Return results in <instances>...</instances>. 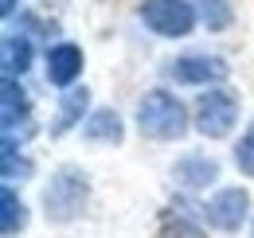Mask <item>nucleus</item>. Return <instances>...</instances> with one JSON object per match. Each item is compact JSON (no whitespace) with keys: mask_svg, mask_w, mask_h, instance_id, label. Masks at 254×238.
I'll return each mask as SVG.
<instances>
[{"mask_svg":"<svg viewBox=\"0 0 254 238\" xmlns=\"http://www.w3.org/2000/svg\"><path fill=\"white\" fill-rule=\"evenodd\" d=\"M32 176V160L28 156H16V141H4V183H24Z\"/></svg>","mask_w":254,"mask_h":238,"instance_id":"obj_16","label":"nucleus"},{"mask_svg":"<svg viewBox=\"0 0 254 238\" xmlns=\"http://www.w3.org/2000/svg\"><path fill=\"white\" fill-rule=\"evenodd\" d=\"M16 125H32L28 121V94L12 74H4V133H12Z\"/></svg>","mask_w":254,"mask_h":238,"instance_id":"obj_11","label":"nucleus"},{"mask_svg":"<svg viewBox=\"0 0 254 238\" xmlns=\"http://www.w3.org/2000/svg\"><path fill=\"white\" fill-rule=\"evenodd\" d=\"M82 137H86L90 145H122L126 129H122L118 110H94V114L86 118V125H82Z\"/></svg>","mask_w":254,"mask_h":238,"instance_id":"obj_9","label":"nucleus"},{"mask_svg":"<svg viewBox=\"0 0 254 238\" xmlns=\"http://www.w3.org/2000/svg\"><path fill=\"white\" fill-rule=\"evenodd\" d=\"M28 66H32V39L28 35H8L4 39V74L20 78V74H28Z\"/></svg>","mask_w":254,"mask_h":238,"instance_id":"obj_13","label":"nucleus"},{"mask_svg":"<svg viewBox=\"0 0 254 238\" xmlns=\"http://www.w3.org/2000/svg\"><path fill=\"white\" fill-rule=\"evenodd\" d=\"M251 238H254V227H251Z\"/></svg>","mask_w":254,"mask_h":238,"instance_id":"obj_19","label":"nucleus"},{"mask_svg":"<svg viewBox=\"0 0 254 238\" xmlns=\"http://www.w3.org/2000/svg\"><path fill=\"white\" fill-rule=\"evenodd\" d=\"M195 12H199V20L211 31L231 28V4L227 0H195Z\"/></svg>","mask_w":254,"mask_h":238,"instance_id":"obj_15","label":"nucleus"},{"mask_svg":"<svg viewBox=\"0 0 254 238\" xmlns=\"http://www.w3.org/2000/svg\"><path fill=\"white\" fill-rule=\"evenodd\" d=\"M235 121H239V98L231 90L215 86V90H207V94H199V102H195V129L207 141L227 137L235 129Z\"/></svg>","mask_w":254,"mask_h":238,"instance_id":"obj_3","label":"nucleus"},{"mask_svg":"<svg viewBox=\"0 0 254 238\" xmlns=\"http://www.w3.org/2000/svg\"><path fill=\"white\" fill-rule=\"evenodd\" d=\"M168 74L184 86H215L231 74V66L215 55H203V51H191V55H180V59L168 66Z\"/></svg>","mask_w":254,"mask_h":238,"instance_id":"obj_6","label":"nucleus"},{"mask_svg":"<svg viewBox=\"0 0 254 238\" xmlns=\"http://www.w3.org/2000/svg\"><path fill=\"white\" fill-rule=\"evenodd\" d=\"M86 199H90V179L82 168H74V164H63L51 183L43 187V211H47V219L51 223H70V219H78L82 207H86Z\"/></svg>","mask_w":254,"mask_h":238,"instance_id":"obj_2","label":"nucleus"},{"mask_svg":"<svg viewBox=\"0 0 254 238\" xmlns=\"http://www.w3.org/2000/svg\"><path fill=\"white\" fill-rule=\"evenodd\" d=\"M0 207H4L0 231H4V238H16L24 227H28V207H24V199L12 191V183H4V191H0Z\"/></svg>","mask_w":254,"mask_h":238,"instance_id":"obj_12","label":"nucleus"},{"mask_svg":"<svg viewBox=\"0 0 254 238\" xmlns=\"http://www.w3.org/2000/svg\"><path fill=\"white\" fill-rule=\"evenodd\" d=\"M137 129L153 141H180L188 133V110L168 90H149L137 102Z\"/></svg>","mask_w":254,"mask_h":238,"instance_id":"obj_1","label":"nucleus"},{"mask_svg":"<svg viewBox=\"0 0 254 238\" xmlns=\"http://www.w3.org/2000/svg\"><path fill=\"white\" fill-rule=\"evenodd\" d=\"M172 179H176L180 187H188V191H199V187H207V183L219 179V160H215V156H203V152H191L184 160H176Z\"/></svg>","mask_w":254,"mask_h":238,"instance_id":"obj_7","label":"nucleus"},{"mask_svg":"<svg viewBox=\"0 0 254 238\" xmlns=\"http://www.w3.org/2000/svg\"><path fill=\"white\" fill-rule=\"evenodd\" d=\"M86 106H90V90L86 86H66L63 102H59V121L51 125V133L59 137V133H66V129H74L78 121L86 118Z\"/></svg>","mask_w":254,"mask_h":238,"instance_id":"obj_10","label":"nucleus"},{"mask_svg":"<svg viewBox=\"0 0 254 238\" xmlns=\"http://www.w3.org/2000/svg\"><path fill=\"white\" fill-rule=\"evenodd\" d=\"M141 24L164 39H184L195 28V8L188 0H141Z\"/></svg>","mask_w":254,"mask_h":238,"instance_id":"obj_4","label":"nucleus"},{"mask_svg":"<svg viewBox=\"0 0 254 238\" xmlns=\"http://www.w3.org/2000/svg\"><path fill=\"white\" fill-rule=\"evenodd\" d=\"M0 12H4V16H12V12H16V0H0Z\"/></svg>","mask_w":254,"mask_h":238,"instance_id":"obj_18","label":"nucleus"},{"mask_svg":"<svg viewBox=\"0 0 254 238\" xmlns=\"http://www.w3.org/2000/svg\"><path fill=\"white\" fill-rule=\"evenodd\" d=\"M78 74H82V51L74 43H55L47 51V82L66 90V86H74Z\"/></svg>","mask_w":254,"mask_h":238,"instance_id":"obj_8","label":"nucleus"},{"mask_svg":"<svg viewBox=\"0 0 254 238\" xmlns=\"http://www.w3.org/2000/svg\"><path fill=\"white\" fill-rule=\"evenodd\" d=\"M203 211H207V223L219 227L223 235H239L247 215H251V191L247 187H223L211 195V203Z\"/></svg>","mask_w":254,"mask_h":238,"instance_id":"obj_5","label":"nucleus"},{"mask_svg":"<svg viewBox=\"0 0 254 238\" xmlns=\"http://www.w3.org/2000/svg\"><path fill=\"white\" fill-rule=\"evenodd\" d=\"M235 164H239L243 176L254 179V121H251V129L239 137V145H235Z\"/></svg>","mask_w":254,"mask_h":238,"instance_id":"obj_17","label":"nucleus"},{"mask_svg":"<svg viewBox=\"0 0 254 238\" xmlns=\"http://www.w3.org/2000/svg\"><path fill=\"white\" fill-rule=\"evenodd\" d=\"M160 238H207L203 235V227L184 215V211H164L160 215Z\"/></svg>","mask_w":254,"mask_h":238,"instance_id":"obj_14","label":"nucleus"}]
</instances>
